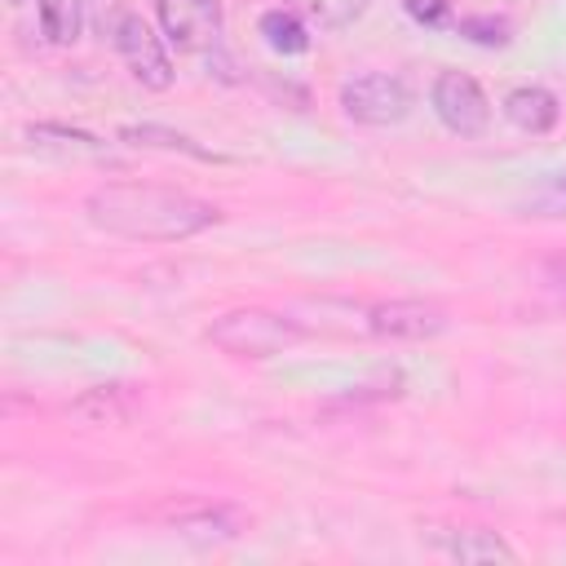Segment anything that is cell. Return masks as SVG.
<instances>
[{
	"instance_id": "1",
	"label": "cell",
	"mask_w": 566,
	"mask_h": 566,
	"mask_svg": "<svg viewBox=\"0 0 566 566\" xmlns=\"http://www.w3.org/2000/svg\"><path fill=\"white\" fill-rule=\"evenodd\" d=\"M84 212L97 230L137 243H181L221 221L217 203L181 186H146V181H106L84 199Z\"/></svg>"
},
{
	"instance_id": "2",
	"label": "cell",
	"mask_w": 566,
	"mask_h": 566,
	"mask_svg": "<svg viewBox=\"0 0 566 566\" xmlns=\"http://www.w3.org/2000/svg\"><path fill=\"white\" fill-rule=\"evenodd\" d=\"M301 323L274 310H230L208 327V340L230 358H270L301 340Z\"/></svg>"
},
{
	"instance_id": "3",
	"label": "cell",
	"mask_w": 566,
	"mask_h": 566,
	"mask_svg": "<svg viewBox=\"0 0 566 566\" xmlns=\"http://www.w3.org/2000/svg\"><path fill=\"white\" fill-rule=\"evenodd\" d=\"M340 111L354 124L389 128L411 115V88L389 71H367V75H354L340 84Z\"/></svg>"
},
{
	"instance_id": "4",
	"label": "cell",
	"mask_w": 566,
	"mask_h": 566,
	"mask_svg": "<svg viewBox=\"0 0 566 566\" xmlns=\"http://www.w3.org/2000/svg\"><path fill=\"white\" fill-rule=\"evenodd\" d=\"M111 35H115V49H119V57L137 84H146L155 93H164L172 84V62H168L164 35H155V27L142 13H119Z\"/></svg>"
},
{
	"instance_id": "5",
	"label": "cell",
	"mask_w": 566,
	"mask_h": 566,
	"mask_svg": "<svg viewBox=\"0 0 566 566\" xmlns=\"http://www.w3.org/2000/svg\"><path fill=\"white\" fill-rule=\"evenodd\" d=\"M429 106L442 119V128L455 133V137H482L486 124H491V102H486L482 84L473 75H464V71H442L433 80Z\"/></svg>"
},
{
	"instance_id": "6",
	"label": "cell",
	"mask_w": 566,
	"mask_h": 566,
	"mask_svg": "<svg viewBox=\"0 0 566 566\" xmlns=\"http://www.w3.org/2000/svg\"><path fill=\"white\" fill-rule=\"evenodd\" d=\"M159 31L181 53H203L221 35V4L217 0H155Z\"/></svg>"
},
{
	"instance_id": "7",
	"label": "cell",
	"mask_w": 566,
	"mask_h": 566,
	"mask_svg": "<svg viewBox=\"0 0 566 566\" xmlns=\"http://www.w3.org/2000/svg\"><path fill=\"white\" fill-rule=\"evenodd\" d=\"M442 327H447V314L433 301L402 296V301H376V305H367V332L380 336V340H429Z\"/></svg>"
},
{
	"instance_id": "8",
	"label": "cell",
	"mask_w": 566,
	"mask_h": 566,
	"mask_svg": "<svg viewBox=\"0 0 566 566\" xmlns=\"http://www.w3.org/2000/svg\"><path fill=\"white\" fill-rule=\"evenodd\" d=\"M27 146L49 159H111V146L102 137H93L84 128H66V124H31Z\"/></svg>"
},
{
	"instance_id": "9",
	"label": "cell",
	"mask_w": 566,
	"mask_h": 566,
	"mask_svg": "<svg viewBox=\"0 0 566 566\" xmlns=\"http://www.w3.org/2000/svg\"><path fill=\"white\" fill-rule=\"evenodd\" d=\"M137 411V394L133 385H88L75 402H71V416L84 420V424H97V429H119L128 424Z\"/></svg>"
},
{
	"instance_id": "10",
	"label": "cell",
	"mask_w": 566,
	"mask_h": 566,
	"mask_svg": "<svg viewBox=\"0 0 566 566\" xmlns=\"http://www.w3.org/2000/svg\"><path fill=\"white\" fill-rule=\"evenodd\" d=\"M504 119H509L513 128L539 137V133H548V128L562 119V106H557V97H553L544 84H517V88L504 97Z\"/></svg>"
},
{
	"instance_id": "11",
	"label": "cell",
	"mask_w": 566,
	"mask_h": 566,
	"mask_svg": "<svg viewBox=\"0 0 566 566\" xmlns=\"http://www.w3.org/2000/svg\"><path fill=\"white\" fill-rule=\"evenodd\" d=\"M438 548H442L451 562H517L513 544H509L500 531H486V526L442 531V535H438Z\"/></svg>"
},
{
	"instance_id": "12",
	"label": "cell",
	"mask_w": 566,
	"mask_h": 566,
	"mask_svg": "<svg viewBox=\"0 0 566 566\" xmlns=\"http://www.w3.org/2000/svg\"><path fill=\"white\" fill-rule=\"evenodd\" d=\"M119 142L128 146H150V150H177V155H190V159H203V164H217L221 155L217 150H203L199 142H190L186 133H172L164 124H128L119 128Z\"/></svg>"
},
{
	"instance_id": "13",
	"label": "cell",
	"mask_w": 566,
	"mask_h": 566,
	"mask_svg": "<svg viewBox=\"0 0 566 566\" xmlns=\"http://www.w3.org/2000/svg\"><path fill=\"white\" fill-rule=\"evenodd\" d=\"M292 13H301L310 27H318V31H340V27H349V22H358L367 9H371V0H283Z\"/></svg>"
},
{
	"instance_id": "14",
	"label": "cell",
	"mask_w": 566,
	"mask_h": 566,
	"mask_svg": "<svg viewBox=\"0 0 566 566\" xmlns=\"http://www.w3.org/2000/svg\"><path fill=\"white\" fill-rule=\"evenodd\" d=\"M261 35H265V44L274 49V53H305L310 49V22L301 18V13H292L287 4L283 9H265L261 13Z\"/></svg>"
},
{
	"instance_id": "15",
	"label": "cell",
	"mask_w": 566,
	"mask_h": 566,
	"mask_svg": "<svg viewBox=\"0 0 566 566\" xmlns=\"http://www.w3.org/2000/svg\"><path fill=\"white\" fill-rule=\"evenodd\" d=\"M80 0H40V31L49 44H75L80 35Z\"/></svg>"
},
{
	"instance_id": "16",
	"label": "cell",
	"mask_w": 566,
	"mask_h": 566,
	"mask_svg": "<svg viewBox=\"0 0 566 566\" xmlns=\"http://www.w3.org/2000/svg\"><path fill=\"white\" fill-rule=\"evenodd\" d=\"M172 526L181 531V535H190V539H230L234 535V517L226 513V509H199V513H177L172 517Z\"/></svg>"
},
{
	"instance_id": "17",
	"label": "cell",
	"mask_w": 566,
	"mask_h": 566,
	"mask_svg": "<svg viewBox=\"0 0 566 566\" xmlns=\"http://www.w3.org/2000/svg\"><path fill=\"white\" fill-rule=\"evenodd\" d=\"M517 208H522V217H566V172L544 177Z\"/></svg>"
},
{
	"instance_id": "18",
	"label": "cell",
	"mask_w": 566,
	"mask_h": 566,
	"mask_svg": "<svg viewBox=\"0 0 566 566\" xmlns=\"http://www.w3.org/2000/svg\"><path fill=\"white\" fill-rule=\"evenodd\" d=\"M460 35H469L473 44L500 49V44H509V22L491 18V13H473V18H460Z\"/></svg>"
},
{
	"instance_id": "19",
	"label": "cell",
	"mask_w": 566,
	"mask_h": 566,
	"mask_svg": "<svg viewBox=\"0 0 566 566\" xmlns=\"http://www.w3.org/2000/svg\"><path fill=\"white\" fill-rule=\"evenodd\" d=\"M402 4V13L411 18V22H420V27H442L447 18H451V4L455 0H398Z\"/></svg>"
},
{
	"instance_id": "20",
	"label": "cell",
	"mask_w": 566,
	"mask_h": 566,
	"mask_svg": "<svg viewBox=\"0 0 566 566\" xmlns=\"http://www.w3.org/2000/svg\"><path fill=\"white\" fill-rule=\"evenodd\" d=\"M544 283L553 292H566V256H548L544 261Z\"/></svg>"
},
{
	"instance_id": "21",
	"label": "cell",
	"mask_w": 566,
	"mask_h": 566,
	"mask_svg": "<svg viewBox=\"0 0 566 566\" xmlns=\"http://www.w3.org/2000/svg\"><path fill=\"white\" fill-rule=\"evenodd\" d=\"M9 4H22V0H9Z\"/></svg>"
}]
</instances>
